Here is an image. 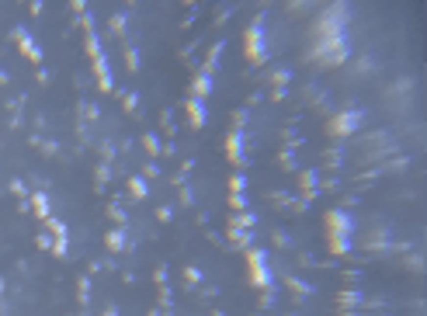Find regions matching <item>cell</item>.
Returning a JSON list of instances; mask_svg holds the SVG:
<instances>
[{"label":"cell","instance_id":"obj_4","mask_svg":"<svg viewBox=\"0 0 427 316\" xmlns=\"http://www.w3.org/2000/svg\"><path fill=\"white\" fill-rule=\"evenodd\" d=\"M247 271H250V282L264 292H271V285H275V274H271V264H267V250L261 247H250L247 250Z\"/></svg>","mask_w":427,"mask_h":316},{"label":"cell","instance_id":"obj_52","mask_svg":"<svg viewBox=\"0 0 427 316\" xmlns=\"http://www.w3.org/2000/svg\"><path fill=\"white\" fill-rule=\"evenodd\" d=\"M7 80H11V76H7V73H4V70H0V84H7Z\"/></svg>","mask_w":427,"mask_h":316},{"label":"cell","instance_id":"obj_10","mask_svg":"<svg viewBox=\"0 0 427 316\" xmlns=\"http://www.w3.org/2000/svg\"><path fill=\"white\" fill-rule=\"evenodd\" d=\"M184 108H188V118H191V125H195V129H202V125L209 122V108H205V101L188 97V101H184Z\"/></svg>","mask_w":427,"mask_h":316},{"label":"cell","instance_id":"obj_25","mask_svg":"<svg viewBox=\"0 0 427 316\" xmlns=\"http://www.w3.org/2000/svg\"><path fill=\"white\" fill-rule=\"evenodd\" d=\"M87 56H91V59H97V56H101V38H97V31H91V35H87Z\"/></svg>","mask_w":427,"mask_h":316},{"label":"cell","instance_id":"obj_23","mask_svg":"<svg viewBox=\"0 0 427 316\" xmlns=\"http://www.w3.org/2000/svg\"><path fill=\"white\" fill-rule=\"evenodd\" d=\"M46 226H49V233H52V240H66V236H70V233H66V226H63L59 219H52V216L46 219Z\"/></svg>","mask_w":427,"mask_h":316},{"label":"cell","instance_id":"obj_20","mask_svg":"<svg viewBox=\"0 0 427 316\" xmlns=\"http://www.w3.org/2000/svg\"><path fill=\"white\" fill-rule=\"evenodd\" d=\"M285 285H288L295 295H309V292H313V285H309V282H302V278H295V274H288V278H285Z\"/></svg>","mask_w":427,"mask_h":316},{"label":"cell","instance_id":"obj_42","mask_svg":"<svg viewBox=\"0 0 427 316\" xmlns=\"http://www.w3.org/2000/svg\"><path fill=\"white\" fill-rule=\"evenodd\" d=\"M406 264H410L413 271H424V261H420V254H413V257H406Z\"/></svg>","mask_w":427,"mask_h":316},{"label":"cell","instance_id":"obj_2","mask_svg":"<svg viewBox=\"0 0 427 316\" xmlns=\"http://www.w3.org/2000/svg\"><path fill=\"white\" fill-rule=\"evenodd\" d=\"M351 233H355V219L344 209H330L327 212V236H330V250L333 254H347L351 250Z\"/></svg>","mask_w":427,"mask_h":316},{"label":"cell","instance_id":"obj_28","mask_svg":"<svg viewBox=\"0 0 427 316\" xmlns=\"http://www.w3.org/2000/svg\"><path fill=\"white\" fill-rule=\"evenodd\" d=\"M271 80H275V87H285L292 80V70H275V73H271Z\"/></svg>","mask_w":427,"mask_h":316},{"label":"cell","instance_id":"obj_16","mask_svg":"<svg viewBox=\"0 0 427 316\" xmlns=\"http://www.w3.org/2000/svg\"><path fill=\"white\" fill-rule=\"evenodd\" d=\"M229 226H237V229H254V226H257V216H254V212H247V209H243V212H233Z\"/></svg>","mask_w":427,"mask_h":316},{"label":"cell","instance_id":"obj_26","mask_svg":"<svg viewBox=\"0 0 427 316\" xmlns=\"http://www.w3.org/2000/svg\"><path fill=\"white\" fill-rule=\"evenodd\" d=\"M184 282H188V285H202V271H198L195 264H188V267H184Z\"/></svg>","mask_w":427,"mask_h":316},{"label":"cell","instance_id":"obj_11","mask_svg":"<svg viewBox=\"0 0 427 316\" xmlns=\"http://www.w3.org/2000/svg\"><path fill=\"white\" fill-rule=\"evenodd\" d=\"M94 76H97V87L108 94L111 87H115V80H111V70H108V59H104V52L94 59Z\"/></svg>","mask_w":427,"mask_h":316},{"label":"cell","instance_id":"obj_47","mask_svg":"<svg viewBox=\"0 0 427 316\" xmlns=\"http://www.w3.org/2000/svg\"><path fill=\"white\" fill-rule=\"evenodd\" d=\"M146 177H160V167L157 164H146Z\"/></svg>","mask_w":427,"mask_h":316},{"label":"cell","instance_id":"obj_46","mask_svg":"<svg viewBox=\"0 0 427 316\" xmlns=\"http://www.w3.org/2000/svg\"><path fill=\"white\" fill-rule=\"evenodd\" d=\"M282 167H288V170H292V167H295V160H292V153H288V149H285V153H282Z\"/></svg>","mask_w":427,"mask_h":316},{"label":"cell","instance_id":"obj_22","mask_svg":"<svg viewBox=\"0 0 427 316\" xmlns=\"http://www.w3.org/2000/svg\"><path fill=\"white\" fill-rule=\"evenodd\" d=\"M76 299H80V306L91 302V278H87V274H84L80 282H76Z\"/></svg>","mask_w":427,"mask_h":316},{"label":"cell","instance_id":"obj_5","mask_svg":"<svg viewBox=\"0 0 427 316\" xmlns=\"http://www.w3.org/2000/svg\"><path fill=\"white\" fill-rule=\"evenodd\" d=\"M243 49H247V59L254 63H264L267 59V42H264V11L250 21L247 35H243Z\"/></svg>","mask_w":427,"mask_h":316},{"label":"cell","instance_id":"obj_18","mask_svg":"<svg viewBox=\"0 0 427 316\" xmlns=\"http://www.w3.org/2000/svg\"><path fill=\"white\" fill-rule=\"evenodd\" d=\"M219 56H222V42H215V46H212V52H209V59H205V70H202V73H209V76H212V73L219 70Z\"/></svg>","mask_w":427,"mask_h":316},{"label":"cell","instance_id":"obj_30","mask_svg":"<svg viewBox=\"0 0 427 316\" xmlns=\"http://www.w3.org/2000/svg\"><path fill=\"white\" fill-rule=\"evenodd\" d=\"M122 104H125V111H139V94H136V91H125Z\"/></svg>","mask_w":427,"mask_h":316},{"label":"cell","instance_id":"obj_40","mask_svg":"<svg viewBox=\"0 0 427 316\" xmlns=\"http://www.w3.org/2000/svg\"><path fill=\"white\" fill-rule=\"evenodd\" d=\"M275 243H278V247H292V240H288V233H282V229L275 233Z\"/></svg>","mask_w":427,"mask_h":316},{"label":"cell","instance_id":"obj_43","mask_svg":"<svg viewBox=\"0 0 427 316\" xmlns=\"http://www.w3.org/2000/svg\"><path fill=\"white\" fill-rule=\"evenodd\" d=\"M70 11H73V14H80V18H84V14H87V4H84V0H76V4H70Z\"/></svg>","mask_w":427,"mask_h":316},{"label":"cell","instance_id":"obj_14","mask_svg":"<svg viewBox=\"0 0 427 316\" xmlns=\"http://www.w3.org/2000/svg\"><path fill=\"white\" fill-rule=\"evenodd\" d=\"M28 205H31V212L38 216V219H49L52 212H49V194L46 191H35L31 198H28Z\"/></svg>","mask_w":427,"mask_h":316},{"label":"cell","instance_id":"obj_9","mask_svg":"<svg viewBox=\"0 0 427 316\" xmlns=\"http://www.w3.org/2000/svg\"><path fill=\"white\" fill-rule=\"evenodd\" d=\"M104 243H108V250H111V254H122V250L129 247V229H125V226L108 229V233H104Z\"/></svg>","mask_w":427,"mask_h":316},{"label":"cell","instance_id":"obj_39","mask_svg":"<svg viewBox=\"0 0 427 316\" xmlns=\"http://www.w3.org/2000/svg\"><path fill=\"white\" fill-rule=\"evenodd\" d=\"M153 282H157V285L164 289V285H167V267H157V274H153Z\"/></svg>","mask_w":427,"mask_h":316},{"label":"cell","instance_id":"obj_48","mask_svg":"<svg viewBox=\"0 0 427 316\" xmlns=\"http://www.w3.org/2000/svg\"><path fill=\"white\" fill-rule=\"evenodd\" d=\"M358 70H361V73H368V70H375V63H372V59H361V63H358Z\"/></svg>","mask_w":427,"mask_h":316},{"label":"cell","instance_id":"obj_19","mask_svg":"<svg viewBox=\"0 0 427 316\" xmlns=\"http://www.w3.org/2000/svg\"><path fill=\"white\" fill-rule=\"evenodd\" d=\"M129 191H132V198H146V194H149L146 177H129Z\"/></svg>","mask_w":427,"mask_h":316},{"label":"cell","instance_id":"obj_8","mask_svg":"<svg viewBox=\"0 0 427 316\" xmlns=\"http://www.w3.org/2000/svg\"><path fill=\"white\" fill-rule=\"evenodd\" d=\"M226 156H229V160L233 164H247V153H243V132L240 129H233L229 136H226Z\"/></svg>","mask_w":427,"mask_h":316},{"label":"cell","instance_id":"obj_6","mask_svg":"<svg viewBox=\"0 0 427 316\" xmlns=\"http://www.w3.org/2000/svg\"><path fill=\"white\" fill-rule=\"evenodd\" d=\"M361 122H365V111L361 108H347V111H337L330 122H327V132L330 136H337V139H344V136H351V132H358L361 129Z\"/></svg>","mask_w":427,"mask_h":316},{"label":"cell","instance_id":"obj_49","mask_svg":"<svg viewBox=\"0 0 427 316\" xmlns=\"http://www.w3.org/2000/svg\"><path fill=\"white\" fill-rule=\"evenodd\" d=\"M340 316H365V313H358V309H340Z\"/></svg>","mask_w":427,"mask_h":316},{"label":"cell","instance_id":"obj_53","mask_svg":"<svg viewBox=\"0 0 427 316\" xmlns=\"http://www.w3.org/2000/svg\"><path fill=\"white\" fill-rule=\"evenodd\" d=\"M0 295H4V278H0Z\"/></svg>","mask_w":427,"mask_h":316},{"label":"cell","instance_id":"obj_21","mask_svg":"<svg viewBox=\"0 0 427 316\" xmlns=\"http://www.w3.org/2000/svg\"><path fill=\"white\" fill-rule=\"evenodd\" d=\"M142 146H146V153H149V156H157V153H164V143H160L157 136H153V132H146V136H142Z\"/></svg>","mask_w":427,"mask_h":316},{"label":"cell","instance_id":"obj_35","mask_svg":"<svg viewBox=\"0 0 427 316\" xmlns=\"http://www.w3.org/2000/svg\"><path fill=\"white\" fill-rule=\"evenodd\" d=\"M157 219H160V222H170V219H174V209H170V205H160V209H157Z\"/></svg>","mask_w":427,"mask_h":316},{"label":"cell","instance_id":"obj_17","mask_svg":"<svg viewBox=\"0 0 427 316\" xmlns=\"http://www.w3.org/2000/svg\"><path fill=\"white\" fill-rule=\"evenodd\" d=\"M299 184H302V191H320V174H316V170H302V174H299Z\"/></svg>","mask_w":427,"mask_h":316},{"label":"cell","instance_id":"obj_1","mask_svg":"<svg viewBox=\"0 0 427 316\" xmlns=\"http://www.w3.org/2000/svg\"><path fill=\"white\" fill-rule=\"evenodd\" d=\"M347 56H351V38L344 35H330V38H316V46L309 49V59H316L323 66H340Z\"/></svg>","mask_w":427,"mask_h":316},{"label":"cell","instance_id":"obj_41","mask_svg":"<svg viewBox=\"0 0 427 316\" xmlns=\"http://www.w3.org/2000/svg\"><path fill=\"white\" fill-rule=\"evenodd\" d=\"M52 254H56V257H66V240H56V243H52Z\"/></svg>","mask_w":427,"mask_h":316},{"label":"cell","instance_id":"obj_32","mask_svg":"<svg viewBox=\"0 0 427 316\" xmlns=\"http://www.w3.org/2000/svg\"><path fill=\"white\" fill-rule=\"evenodd\" d=\"M125 21H129V14H125V11H119V14L111 18V31H125Z\"/></svg>","mask_w":427,"mask_h":316},{"label":"cell","instance_id":"obj_44","mask_svg":"<svg viewBox=\"0 0 427 316\" xmlns=\"http://www.w3.org/2000/svg\"><path fill=\"white\" fill-rule=\"evenodd\" d=\"M101 156H104V164H108L111 156H115V146H111V143H104V146H101Z\"/></svg>","mask_w":427,"mask_h":316},{"label":"cell","instance_id":"obj_12","mask_svg":"<svg viewBox=\"0 0 427 316\" xmlns=\"http://www.w3.org/2000/svg\"><path fill=\"white\" fill-rule=\"evenodd\" d=\"M226 236H229V243H233V247H243V250L254 247V233H250V229H237V226H229Z\"/></svg>","mask_w":427,"mask_h":316},{"label":"cell","instance_id":"obj_51","mask_svg":"<svg viewBox=\"0 0 427 316\" xmlns=\"http://www.w3.org/2000/svg\"><path fill=\"white\" fill-rule=\"evenodd\" d=\"M101 316H119V309H115V306H108V309H104Z\"/></svg>","mask_w":427,"mask_h":316},{"label":"cell","instance_id":"obj_31","mask_svg":"<svg viewBox=\"0 0 427 316\" xmlns=\"http://www.w3.org/2000/svg\"><path fill=\"white\" fill-rule=\"evenodd\" d=\"M229 209L233 212H243L247 209V194H229Z\"/></svg>","mask_w":427,"mask_h":316},{"label":"cell","instance_id":"obj_13","mask_svg":"<svg viewBox=\"0 0 427 316\" xmlns=\"http://www.w3.org/2000/svg\"><path fill=\"white\" fill-rule=\"evenodd\" d=\"M209 94H212V76H209V73H198L195 84H191V97H195V101H205Z\"/></svg>","mask_w":427,"mask_h":316},{"label":"cell","instance_id":"obj_24","mask_svg":"<svg viewBox=\"0 0 427 316\" xmlns=\"http://www.w3.org/2000/svg\"><path fill=\"white\" fill-rule=\"evenodd\" d=\"M247 191V177L243 174H233L229 177V194H243Z\"/></svg>","mask_w":427,"mask_h":316},{"label":"cell","instance_id":"obj_50","mask_svg":"<svg viewBox=\"0 0 427 316\" xmlns=\"http://www.w3.org/2000/svg\"><path fill=\"white\" fill-rule=\"evenodd\" d=\"M149 316H170L167 309H149Z\"/></svg>","mask_w":427,"mask_h":316},{"label":"cell","instance_id":"obj_3","mask_svg":"<svg viewBox=\"0 0 427 316\" xmlns=\"http://www.w3.org/2000/svg\"><path fill=\"white\" fill-rule=\"evenodd\" d=\"M347 21H351V7L347 4H333L320 14L316 21V38H330V35H344L347 31Z\"/></svg>","mask_w":427,"mask_h":316},{"label":"cell","instance_id":"obj_36","mask_svg":"<svg viewBox=\"0 0 427 316\" xmlns=\"http://www.w3.org/2000/svg\"><path fill=\"white\" fill-rule=\"evenodd\" d=\"M108 177H111V167H108V164H97V184H104Z\"/></svg>","mask_w":427,"mask_h":316},{"label":"cell","instance_id":"obj_38","mask_svg":"<svg viewBox=\"0 0 427 316\" xmlns=\"http://www.w3.org/2000/svg\"><path fill=\"white\" fill-rule=\"evenodd\" d=\"M181 202H184V205H191V202H195V191H191V188H188V184H184V188H181Z\"/></svg>","mask_w":427,"mask_h":316},{"label":"cell","instance_id":"obj_45","mask_svg":"<svg viewBox=\"0 0 427 316\" xmlns=\"http://www.w3.org/2000/svg\"><path fill=\"white\" fill-rule=\"evenodd\" d=\"M11 191H14V194H18V198H24V194H28V191H24V184H21V181H11Z\"/></svg>","mask_w":427,"mask_h":316},{"label":"cell","instance_id":"obj_37","mask_svg":"<svg viewBox=\"0 0 427 316\" xmlns=\"http://www.w3.org/2000/svg\"><path fill=\"white\" fill-rule=\"evenodd\" d=\"M340 160H344L340 149H330V153H327V164H330V167H340Z\"/></svg>","mask_w":427,"mask_h":316},{"label":"cell","instance_id":"obj_7","mask_svg":"<svg viewBox=\"0 0 427 316\" xmlns=\"http://www.w3.org/2000/svg\"><path fill=\"white\" fill-rule=\"evenodd\" d=\"M11 38L18 42V49H21V52H24L31 63H42V49L35 46V38L28 35V28H14V31H11Z\"/></svg>","mask_w":427,"mask_h":316},{"label":"cell","instance_id":"obj_15","mask_svg":"<svg viewBox=\"0 0 427 316\" xmlns=\"http://www.w3.org/2000/svg\"><path fill=\"white\" fill-rule=\"evenodd\" d=\"M337 302H340V309H355V306H368V299L358 292V289H344L340 295H337Z\"/></svg>","mask_w":427,"mask_h":316},{"label":"cell","instance_id":"obj_27","mask_svg":"<svg viewBox=\"0 0 427 316\" xmlns=\"http://www.w3.org/2000/svg\"><path fill=\"white\" fill-rule=\"evenodd\" d=\"M108 216H111L115 222H119V226H125V222H129V216H125V209H122V205H108Z\"/></svg>","mask_w":427,"mask_h":316},{"label":"cell","instance_id":"obj_33","mask_svg":"<svg viewBox=\"0 0 427 316\" xmlns=\"http://www.w3.org/2000/svg\"><path fill=\"white\" fill-rule=\"evenodd\" d=\"M31 143H35V146H42V153H46V156H52V153H56V149H59V146H56V143H52V139H46V143H42V139H38V136H35V139H31Z\"/></svg>","mask_w":427,"mask_h":316},{"label":"cell","instance_id":"obj_34","mask_svg":"<svg viewBox=\"0 0 427 316\" xmlns=\"http://www.w3.org/2000/svg\"><path fill=\"white\" fill-rule=\"evenodd\" d=\"M35 243L42 247V250H52V243H56V240H52V233H38V240H35Z\"/></svg>","mask_w":427,"mask_h":316},{"label":"cell","instance_id":"obj_29","mask_svg":"<svg viewBox=\"0 0 427 316\" xmlns=\"http://www.w3.org/2000/svg\"><path fill=\"white\" fill-rule=\"evenodd\" d=\"M125 63H129V70H132V73L139 70V49H136V46H129V49H125Z\"/></svg>","mask_w":427,"mask_h":316}]
</instances>
